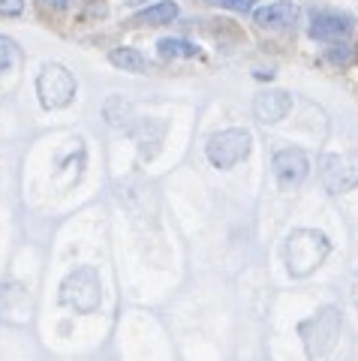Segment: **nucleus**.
<instances>
[{
  "mask_svg": "<svg viewBox=\"0 0 358 361\" xmlns=\"http://www.w3.org/2000/svg\"><path fill=\"white\" fill-rule=\"evenodd\" d=\"M156 51H160L163 61H175V58H199V49L187 39H178V37H163L156 42Z\"/></svg>",
  "mask_w": 358,
  "mask_h": 361,
  "instance_id": "ddd939ff",
  "label": "nucleus"
},
{
  "mask_svg": "<svg viewBox=\"0 0 358 361\" xmlns=\"http://www.w3.org/2000/svg\"><path fill=\"white\" fill-rule=\"evenodd\" d=\"M352 16L338 13V9H313L307 33L316 42H343L352 33Z\"/></svg>",
  "mask_w": 358,
  "mask_h": 361,
  "instance_id": "423d86ee",
  "label": "nucleus"
},
{
  "mask_svg": "<svg viewBox=\"0 0 358 361\" xmlns=\"http://www.w3.org/2000/svg\"><path fill=\"white\" fill-rule=\"evenodd\" d=\"M250 148H253V133L244 127H229L211 135L205 145V157L214 169H232L247 160Z\"/></svg>",
  "mask_w": 358,
  "mask_h": 361,
  "instance_id": "7ed1b4c3",
  "label": "nucleus"
},
{
  "mask_svg": "<svg viewBox=\"0 0 358 361\" xmlns=\"http://www.w3.org/2000/svg\"><path fill=\"white\" fill-rule=\"evenodd\" d=\"M178 18V4L175 0H156V4L144 6L142 13L130 18L132 27H160V25H172Z\"/></svg>",
  "mask_w": 358,
  "mask_h": 361,
  "instance_id": "9b49d317",
  "label": "nucleus"
},
{
  "mask_svg": "<svg viewBox=\"0 0 358 361\" xmlns=\"http://www.w3.org/2000/svg\"><path fill=\"white\" fill-rule=\"evenodd\" d=\"M109 63L118 66V70L124 73H144L148 70V61H144V54L139 49H130V45H118V49L109 51Z\"/></svg>",
  "mask_w": 358,
  "mask_h": 361,
  "instance_id": "f8f14e48",
  "label": "nucleus"
},
{
  "mask_svg": "<svg viewBox=\"0 0 358 361\" xmlns=\"http://www.w3.org/2000/svg\"><path fill=\"white\" fill-rule=\"evenodd\" d=\"M289 109H292V97L277 87H268L253 99V115L259 123H280L289 115Z\"/></svg>",
  "mask_w": 358,
  "mask_h": 361,
  "instance_id": "1a4fd4ad",
  "label": "nucleus"
},
{
  "mask_svg": "<svg viewBox=\"0 0 358 361\" xmlns=\"http://www.w3.org/2000/svg\"><path fill=\"white\" fill-rule=\"evenodd\" d=\"M75 90H78L75 75L58 61L46 63L37 75V97H39L42 109H49V111L51 109H66L75 99Z\"/></svg>",
  "mask_w": 358,
  "mask_h": 361,
  "instance_id": "20e7f679",
  "label": "nucleus"
},
{
  "mask_svg": "<svg viewBox=\"0 0 358 361\" xmlns=\"http://www.w3.org/2000/svg\"><path fill=\"white\" fill-rule=\"evenodd\" d=\"M21 13H25V0H0V16L16 18Z\"/></svg>",
  "mask_w": 358,
  "mask_h": 361,
  "instance_id": "f3484780",
  "label": "nucleus"
},
{
  "mask_svg": "<svg viewBox=\"0 0 358 361\" xmlns=\"http://www.w3.org/2000/svg\"><path fill=\"white\" fill-rule=\"evenodd\" d=\"M301 331H316L319 334V353L326 355L328 349L334 346V341H338V331H340V313L334 307H322L313 319H307L304 325H301Z\"/></svg>",
  "mask_w": 358,
  "mask_h": 361,
  "instance_id": "9d476101",
  "label": "nucleus"
},
{
  "mask_svg": "<svg viewBox=\"0 0 358 361\" xmlns=\"http://www.w3.org/2000/svg\"><path fill=\"white\" fill-rule=\"evenodd\" d=\"M328 58L334 63H350V45L346 42H331L328 45Z\"/></svg>",
  "mask_w": 358,
  "mask_h": 361,
  "instance_id": "dca6fc26",
  "label": "nucleus"
},
{
  "mask_svg": "<svg viewBox=\"0 0 358 361\" xmlns=\"http://www.w3.org/2000/svg\"><path fill=\"white\" fill-rule=\"evenodd\" d=\"M298 18H301V9L292 0H274V4L259 6L253 13L256 27H262V30H289L298 25Z\"/></svg>",
  "mask_w": 358,
  "mask_h": 361,
  "instance_id": "6e6552de",
  "label": "nucleus"
},
{
  "mask_svg": "<svg viewBox=\"0 0 358 361\" xmlns=\"http://www.w3.org/2000/svg\"><path fill=\"white\" fill-rule=\"evenodd\" d=\"M58 301L63 307H70L75 313H94L103 301V292H99V274L94 265H78L75 271L63 277Z\"/></svg>",
  "mask_w": 358,
  "mask_h": 361,
  "instance_id": "f03ea898",
  "label": "nucleus"
},
{
  "mask_svg": "<svg viewBox=\"0 0 358 361\" xmlns=\"http://www.w3.org/2000/svg\"><path fill=\"white\" fill-rule=\"evenodd\" d=\"M16 63H18V45H16V39H9V37L0 33V75L9 73Z\"/></svg>",
  "mask_w": 358,
  "mask_h": 361,
  "instance_id": "2eb2a0df",
  "label": "nucleus"
},
{
  "mask_svg": "<svg viewBox=\"0 0 358 361\" xmlns=\"http://www.w3.org/2000/svg\"><path fill=\"white\" fill-rule=\"evenodd\" d=\"M271 172H274V178H277V184L280 187H286V190L298 187L301 180L310 175V160H307V154L301 148H283V151L274 154Z\"/></svg>",
  "mask_w": 358,
  "mask_h": 361,
  "instance_id": "0eeeda50",
  "label": "nucleus"
},
{
  "mask_svg": "<svg viewBox=\"0 0 358 361\" xmlns=\"http://www.w3.org/2000/svg\"><path fill=\"white\" fill-rule=\"evenodd\" d=\"M70 6V0H42V9H51V13H63Z\"/></svg>",
  "mask_w": 358,
  "mask_h": 361,
  "instance_id": "a211bd4d",
  "label": "nucleus"
},
{
  "mask_svg": "<svg viewBox=\"0 0 358 361\" xmlns=\"http://www.w3.org/2000/svg\"><path fill=\"white\" fill-rule=\"evenodd\" d=\"M130 115H132V106L127 103L124 97H111L109 103H106V118L111 127H121V130H130Z\"/></svg>",
  "mask_w": 358,
  "mask_h": 361,
  "instance_id": "4468645a",
  "label": "nucleus"
},
{
  "mask_svg": "<svg viewBox=\"0 0 358 361\" xmlns=\"http://www.w3.org/2000/svg\"><path fill=\"white\" fill-rule=\"evenodd\" d=\"M322 184H326L331 196L355 190L358 187V148L328 157V160L322 163Z\"/></svg>",
  "mask_w": 358,
  "mask_h": 361,
  "instance_id": "39448f33",
  "label": "nucleus"
},
{
  "mask_svg": "<svg viewBox=\"0 0 358 361\" xmlns=\"http://www.w3.org/2000/svg\"><path fill=\"white\" fill-rule=\"evenodd\" d=\"M331 253V241L326 232L319 229H295L286 241V265L292 277H307L313 274L326 256Z\"/></svg>",
  "mask_w": 358,
  "mask_h": 361,
  "instance_id": "f257e3e1",
  "label": "nucleus"
},
{
  "mask_svg": "<svg viewBox=\"0 0 358 361\" xmlns=\"http://www.w3.org/2000/svg\"><path fill=\"white\" fill-rule=\"evenodd\" d=\"M205 4H214V6H217V4H220V0H205Z\"/></svg>",
  "mask_w": 358,
  "mask_h": 361,
  "instance_id": "6ab92c4d",
  "label": "nucleus"
}]
</instances>
